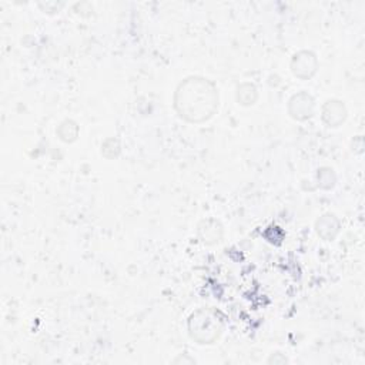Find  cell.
I'll list each match as a JSON object with an SVG mask.
<instances>
[{
    "label": "cell",
    "mask_w": 365,
    "mask_h": 365,
    "mask_svg": "<svg viewBox=\"0 0 365 365\" xmlns=\"http://www.w3.org/2000/svg\"><path fill=\"white\" fill-rule=\"evenodd\" d=\"M177 110L191 121H201L212 114L217 106V94L207 80L190 78L184 81L175 97Z\"/></svg>",
    "instance_id": "6da1fadb"
},
{
    "label": "cell",
    "mask_w": 365,
    "mask_h": 365,
    "mask_svg": "<svg viewBox=\"0 0 365 365\" xmlns=\"http://www.w3.org/2000/svg\"><path fill=\"white\" fill-rule=\"evenodd\" d=\"M309 63H315V58L312 54L309 53H301L298 56H295V60H294V73L299 77H302V71L304 73V77H308L311 76L308 70L314 71L315 70V66H311Z\"/></svg>",
    "instance_id": "7a4b0ae2"
}]
</instances>
